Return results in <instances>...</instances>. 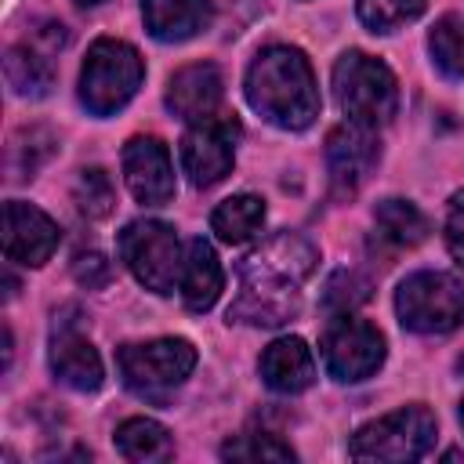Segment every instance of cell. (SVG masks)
I'll use <instances>...</instances> for the list:
<instances>
[{"label":"cell","instance_id":"22","mask_svg":"<svg viewBox=\"0 0 464 464\" xmlns=\"http://www.w3.org/2000/svg\"><path fill=\"white\" fill-rule=\"evenodd\" d=\"M377 221V236L392 246H417L428 239V218L410 203V199H384L373 210Z\"/></svg>","mask_w":464,"mask_h":464},{"label":"cell","instance_id":"21","mask_svg":"<svg viewBox=\"0 0 464 464\" xmlns=\"http://www.w3.org/2000/svg\"><path fill=\"white\" fill-rule=\"evenodd\" d=\"M116 450L127 457V460H167L174 453V442H170V431L160 424V420H149V417H130L116 428Z\"/></svg>","mask_w":464,"mask_h":464},{"label":"cell","instance_id":"26","mask_svg":"<svg viewBox=\"0 0 464 464\" xmlns=\"http://www.w3.org/2000/svg\"><path fill=\"white\" fill-rule=\"evenodd\" d=\"M225 460H294V450L268 431H246L221 446Z\"/></svg>","mask_w":464,"mask_h":464},{"label":"cell","instance_id":"12","mask_svg":"<svg viewBox=\"0 0 464 464\" xmlns=\"http://www.w3.org/2000/svg\"><path fill=\"white\" fill-rule=\"evenodd\" d=\"M381 149L373 138V127L362 123H344L334 127L326 138V167H330V181L341 196H352L373 170Z\"/></svg>","mask_w":464,"mask_h":464},{"label":"cell","instance_id":"29","mask_svg":"<svg viewBox=\"0 0 464 464\" xmlns=\"http://www.w3.org/2000/svg\"><path fill=\"white\" fill-rule=\"evenodd\" d=\"M446 246L450 254L464 265V192H457L450 199V214H446Z\"/></svg>","mask_w":464,"mask_h":464},{"label":"cell","instance_id":"7","mask_svg":"<svg viewBox=\"0 0 464 464\" xmlns=\"http://www.w3.org/2000/svg\"><path fill=\"white\" fill-rule=\"evenodd\" d=\"M435 442V417L424 406H402L352 439L348 453L355 460H417Z\"/></svg>","mask_w":464,"mask_h":464},{"label":"cell","instance_id":"9","mask_svg":"<svg viewBox=\"0 0 464 464\" xmlns=\"http://www.w3.org/2000/svg\"><path fill=\"white\" fill-rule=\"evenodd\" d=\"M323 366L334 381H366L384 362V337L373 323L355 315H337L323 334Z\"/></svg>","mask_w":464,"mask_h":464},{"label":"cell","instance_id":"27","mask_svg":"<svg viewBox=\"0 0 464 464\" xmlns=\"http://www.w3.org/2000/svg\"><path fill=\"white\" fill-rule=\"evenodd\" d=\"M366 297H370V279L359 276V272H352V268L334 272V276L326 279V290H323V304H326L330 312H337V315L359 308Z\"/></svg>","mask_w":464,"mask_h":464},{"label":"cell","instance_id":"28","mask_svg":"<svg viewBox=\"0 0 464 464\" xmlns=\"http://www.w3.org/2000/svg\"><path fill=\"white\" fill-rule=\"evenodd\" d=\"M72 279H76L80 286H87V290H102V286L112 279V265H109V257L98 254V250L80 254V257L72 261Z\"/></svg>","mask_w":464,"mask_h":464},{"label":"cell","instance_id":"31","mask_svg":"<svg viewBox=\"0 0 464 464\" xmlns=\"http://www.w3.org/2000/svg\"><path fill=\"white\" fill-rule=\"evenodd\" d=\"M80 4H98V0H80Z\"/></svg>","mask_w":464,"mask_h":464},{"label":"cell","instance_id":"17","mask_svg":"<svg viewBox=\"0 0 464 464\" xmlns=\"http://www.w3.org/2000/svg\"><path fill=\"white\" fill-rule=\"evenodd\" d=\"M141 18L156 40L178 44L207 29L210 0H141Z\"/></svg>","mask_w":464,"mask_h":464},{"label":"cell","instance_id":"14","mask_svg":"<svg viewBox=\"0 0 464 464\" xmlns=\"http://www.w3.org/2000/svg\"><path fill=\"white\" fill-rule=\"evenodd\" d=\"M221 72L218 65L210 62H196V65H185L170 76L167 83V105L188 120V123H199V120H210L221 105Z\"/></svg>","mask_w":464,"mask_h":464},{"label":"cell","instance_id":"11","mask_svg":"<svg viewBox=\"0 0 464 464\" xmlns=\"http://www.w3.org/2000/svg\"><path fill=\"white\" fill-rule=\"evenodd\" d=\"M123 181L130 196L145 207H163L174 199V167L160 138H130L123 145Z\"/></svg>","mask_w":464,"mask_h":464},{"label":"cell","instance_id":"24","mask_svg":"<svg viewBox=\"0 0 464 464\" xmlns=\"http://www.w3.org/2000/svg\"><path fill=\"white\" fill-rule=\"evenodd\" d=\"M72 203L76 210L87 218V221H102L112 214V203H116V188L109 181V174L102 167H91V170H80L76 181H72Z\"/></svg>","mask_w":464,"mask_h":464},{"label":"cell","instance_id":"6","mask_svg":"<svg viewBox=\"0 0 464 464\" xmlns=\"http://www.w3.org/2000/svg\"><path fill=\"white\" fill-rule=\"evenodd\" d=\"M120 257L127 261L134 279L152 294H170L185 265L178 236L163 221H130L120 232Z\"/></svg>","mask_w":464,"mask_h":464},{"label":"cell","instance_id":"25","mask_svg":"<svg viewBox=\"0 0 464 464\" xmlns=\"http://www.w3.org/2000/svg\"><path fill=\"white\" fill-rule=\"evenodd\" d=\"M428 0H355L359 18L373 33H395L399 25L413 22Z\"/></svg>","mask_w":464,"mask_h":464},{"label":"cell","instance_id":"2","mask_svg":"<svg viewBox=\"0 0 464 464\" xmlns=\"http://www.w3.org/2000/svg\"><path fill=\"white\" fill-rule=\"evenodd\" d=\"M246 102L283 130H304L319 116V91L297 47H265L246 69Z\"/></svg>","mask_w":464,"mask_h":464},{"label":"cell","instance_id":"15","mask_svg":"<svg viewBox=\"0 0 464 464\" xmlns=\"http://www.w3.org/2000/svg\"><path fill=\"white\" fill-rule=\"evenodd\" d=\"M261 381L279 395H297L315 381L312 348L301 337H279L261 352Z\"/></svg>","mask_w":464,"mask_h":464},{"label":"cell","instance_id":"20","mask_svg":"<svg viewBox=\"0 0 464 464\" xmlns=\"http://www.w3.org/2000/svg\"><path fill=\"white\" fill-rule=\"evenodd\" d=\"M261 221H265V203L257 196H250V192H239V196L221 199L214 207V214H210V228L218 232L221 243H232V246L254 239L257 228H261Z\"/></svg>","mask_w":464,"mask_h":464},{"label":"cell","instance_id":"3","mask_svg":"<svg viewBox=\"0 0 464 464\" xmlns=\"http://www.w3.org/2000/svg\"><path fill=\"white\" fill-rule=\"evenodd\" d=\"M334 94H337L341 112L352 123H362V127H373V130L381 123H388L399 109V87H395L392 69L384 62L362 54V51H348V54L337 58Z\"/></svg>","mask_w":464,"mask_h":464},{"label":"cell","instance_id":"19","mask_svg":"<svg viewBox=\"0 0 464 464\" xmlns=\"http://www.w3.org/2000/svg\"><path fill=\"white\" fill-rule=\"evenodd\" d=\"M4 76L7 87L22 98H44L54 83V65L47 58V51H40L36 44H18L7 51L4 58Z\"/></svg>","mask_w":464,"mask_h":464},{"label":"cell","instance_id":"18","mask_svg":"<svg viewBox=\"0 0 464 464\" xmlns=\"http://www.w3.org/2000/svg\"><path fill=\"white\" fill-rule=\"evenodd\" d=\"M221 261L214 254V246L207 239H192L185 250V265H181V301L188 312H207L218 294H221Z\"/></svg>","mask_w":464,"mask_h":464},{"label":"cell","instance_id":"8","mask_svg":"<svg viewBox=\"0 0 464 464\" xmlns=\"http://www.w3.org/2000/svg\"><path fill=\"white\" fill-rule=\"evenodd\" d=\"M120 377L138 395H156L181 384L196 366V348L185 337H160L145 344H123L116 352Z\"/></svg>","mask_w":464,"mask_h":464},{"label":"cell","instance_id":"10","mask_svg":"<svg viewBox=\"0 0 464 464\" xmlns=\"http://www.w3.org/2000/svg\"><path fill=\"white\" fill-rule=\"evenodd\" d=\"M236 134H239V123L232 116H210L192 123V130L181 138V170L196 188H210L232 170Z\"/></svg>","mask_w":464,"mask_h":464},{"label":"cell","instance_id":"13","mask_svg":"<svg viewBox=\"0 0 464 464\" xmlns=\"http://www.w3.org/2000/svg\"><path fill=\"white\" fill-rule=\"evenodd\" d=\"M58 250V225L29 207V203H4V254L7 261H18V265H44L51 254Z\"/></svg>","mask_w":464,"mask_h":464},{"label":"cell","instance_id":"30","mask_svg":"<svg viewBox=\"0 0 464 464\" xmlns=\"http://www.w3.org/2000/svg\"><path fill=\"white\" fill-rule=\"evenodd\" d=\"M460 424H464V402H460Z\"/></svg>","mask_w":464,"mask_h":464},{"label":"cell","instance_id":"4","mask_svg":"<svg viewBox=\"0 0 464 464\" xmlns=\"http://www.w3.org/2000/svg\"><path fill=\"white\" fill-rule=\"evenodd\" d=\"M145 65L141 54L112 36H102L91 44L83 69H80V102L94 112V116H109L116 109H123L138 87H141Z\"/></svg>","mask_w":464,"mask_h":464},{"label":"cell","instance_id":"5","mask_svg":"<svg viewBox=\"0 0 464 464\" xmlns=\"http://www.w3.org/2000/svg\"><path fill=\"white\" fill-rule=\"evenodd\" d=\"M395 312L413 334H450L464 323V283L450 272H413L395 290Z\"/></svg>","mask_w":464,"mask_h":464},{"label":"cell","instance_id":"16","mask_svg":"<svg viewBox=\"0 0 464 464\" xmlns=\"http://www.w3.org/2000/svg\"><path fill=\"white\" fill-rule=\"evenodd\" d=\"M51 370L54 377L72 392H98L102 388V359L87 337L76 330H58L51 341Z\"/></svg>","mask_w":464,"mask_h":464},{"label":"cell","instance_id":"23","mask_svg":"<svg viewBox=\"0 0 464 464\" xmlns=\"http://www.w3.org/2000/svg\"><path fill=\"white\" fill-rule=\"evenodd\" d=\"M428 51L442 76L460 80L464 76V14L439 18L435 29L428 33Z\"/></svg>","mask_w":464,"mask_h":464},{"label":"cell","instance_id":"1","mask_svg":"<svg viewBox=\"0 0 464 464\" xmlns=\"http://www.w3.org/2000/svg\"><path fill=\"white\" fill-rule=\"evenodd\" d=\"M315 268V246L297 232H276L239 261V294L228 323L283 326L301 308V283Z\"/></svg>","mask_w":464,"mask_h":464}]
</instances>
